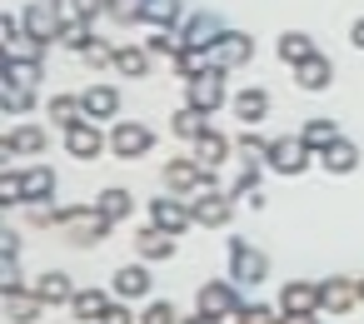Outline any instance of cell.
Listing matches in <instances>:
<instances>
[{"mask_svg": "<svg viewBox=\"0 0 364 324\" xmlns=\"http://www.w3.org/2000/svg\"><path fill=\"white\" fill-rule=\"evenodd\" d=\"M60 230L70 234V244H100L110 234V220L95 210V205H60Z\"/></svg>", "mask_w": 364, "mask_h": 324, "instance_id": "6da1fadb", "label": "cell"}, {"mask_svg": "<svg viewBox=\"0 0 364 324\" xmlns=\"http://www.w3.org/2000/svg\"><path fill=\"white\" fill-rule=\"evenodd\" d=\"M240 284L235 279H210V284H200V294H195V309L200 314H210V319H235L240 314Z\"/></svg>", "mask_w": 364, "mask_h": 324, "instance_id": "7a4b0ae2", "label": "cell"}, {"mask_svg": "<svg viewBox=\"0 0 364 324\" xmlns=\"http://www.w3.org/2000/svg\"><path fill=\"white\" fill-rule=\"evenodd\" d=\"M309 145L299 140V135H279V140H269V155H264V170H274V175H304L309 170Z\"/></svg>", "mask_w": 364, "mask_h": 324, "instance_id": "3957f363", "label": "cell"}, {"mask_svg": "<svg viewBox=\"0 0 364 324\" xmlns=\"http://www.w3.org/2000/svg\"><path fill=\"white\" fill-rule=\"evenodd\" d=\"M165 190H170V195H200V190H215V170H205L195 155H190V160H170V165H165Z\"/></svg>", "mask_w": 364, "mask_h": 324, "instance_id": "277c9868", "label": "cell"}, {"mask_svg": "<svg viewBox=\"0 0 364 324\" xmlns=\"http://www.w3.org/2000/svg\"><path fill=\"white\" fill-rule=\"evenodd\" d=\"M269 274V254L255 249L250 239H230V279L235 284H264Z\"/></svg>", "mask_w": 364, "mask_h": 324, "instance_id": "5b68a950", "label": "cell"}, {"mask_svg": "<svg viewBox=\"0 0 364 324\" xmlns=\"http://www.w3.org/2000/svg\"><path fill=\"white\" fill-rule=\"evenodd\" d=\"M225 75H230V70H220V65H215V70H205V75H195V80L185 85L190 105H195V110H205V115H215V110L230 100V90H225Z\"/></svg>", "mask_w": 364, "mask_h": 324, "instance_id": "8992f818", "label": "cell"}, {"mask_svg": "<svg viewBox=\"0 0 364 324\" xmlns=\"http://www.w3.org/2000/svg\"><path fill=\"white\" fill-rule=\"evenodd\" d=\"M150 225H160V230H170V234H185L190 225H195V210L185 205V195H155L150 200Z\"/></svg>", "mask_w": 364, "mask_h": 324, "instance_id": "52a82bcc", "label": "cell"}, {"mask_svg": "<svg viewBox=\"0 0 364 324\" xmlns=\"http://www.w3.org/2000/svg\"><path fill=\"white\" fill-rule=\"evenodd\" d=\"M190 210H195V225H205V230H225L230 215H235V200H230V190H200V195L190 200Z\"/></svg>", "mask_w": 364, "mask_h": 324, "instance_id": "ba28073f", "label": "cell"}, {"mask_svg": "<svg viewBox=\"0 0 364 324\" xmlns=\"http://www.w3.org/2000/svg\"><path fill=\"white\" fill-rule=\"evenodd\" d=\"M110 150H115L120 160H140V155H150V150H155V130H150V125L125 120V125H115V130H110Z\"/></svg>", "mask_w": 364, "mask_h": 324, "instance_id": "9c48e42d", "label": "cell"}, {"mask_svg": "<svg viewBox=\"0 0 364 324\" xmlns=\"http://www.w3.org/2000/svg\"><path fill=\"white\" fill-rule=\"evenodd\" d=\"M210 55H215V65H220V70H240V65H250V60H255V40H250L245 31H225V36L210 45Z\"/></svg>", "mask_w": 364, "mask_h": 324, "instance_id": "30bf717a", "label": "cell"}, {"mask_svg": "<svg viewBox=\"0 0 364 324\" xmlns=\"http://www.w3.org/2000/svg\"><path fill=\"white\" fill-rule=\"evenodd\" d=\"M105 135H100V125L95 120H80V125H70L65 130V150H70V160H100L105 155Z\"/></svg>", "mask_w": 364, "mask_h": 324, "instance_id": "8fae6325", "label": "cell"}, {"mask_svg": "<svg viewBox=\"0 0 364 324\" xmlns=\"http://www.w3.org/2000/svg\"><path fill=\"white\" fill-rule=\"evenodd\" d=\"M354 304H359V279H344V274L319 279V309L324 314H349Z\"/></svg>", "mask_w": 364, "mask_h": 324, "instance_id": "7c38bea8", "label": "cell"}, {"mask_svg": "<svg viewBox=\"0 0 364 324\" xmlns=\"http://www.w3.org/2000/svg\"><path fill=\"white\" fill-rule=\"evenodd\" d=\"M21 26H26V36H36L41 45H55V40H60V26H65V16H60L55 6H26Z\"/></svg>", "mask_w": 364, "mask_h": 324, "instance_id": "4fadbf2b", "label": "cell"}, {"mask_svg": "<svg viewBox=\"0 0 364 324\" xmlns=\"http://www.w3.org/2000/svg\"><path fill=\"white\" fill-rule=\"evenodd\" d=\"M175 249H180V234H170V230H160V225H145V230L135 234V254H140L145 264L175 259Z\"/></svg>", "mask_w": 364, "mask_h": 324, "instance_id": "5bb4252c", "label": "cell"}, {"mask_svg": "<svg viewBox=\"0 0 364 324\" xmlns=\"http://www.w3.org/2000/svg\"><path fill=\"white\" fill-rule=\"evenodd\" d=\"M274 309L279 314H319V284H309V279L279 284V304Z\"/></svg>", "mask_w": 364, "mask_h": 324, "instance_id": "9a60e30c", "label": "cell"}, {"mask_svg": "<svg viewBox=\"0 0 364 324\" xmlns=\"http://www.w3.org/2000/svg\"><path fill=\"white\" fill-rule=\"evenodd\" d=\"M80 105H85V120L105 125V120H115V115H120V90H115V85H85Z\"/></svg>", "mask_w": 364, "mask_h": 324, "instance_id": "2e32d148", "label": "cell"}, {"mask_svg": "<svg viewBox=\"0 0 364 324\" xmlns=\"http://www.w3.org/2000/svg\"><path fill=\"white\" fill-rule=\"evenodd\" d=\"M110 294H115L120 304H130V299H150V269H145V264H125V269H115Z\"/></svg>", "mask_w": 364, "mask_h": 324, "instance_id": "e0dca14e", "label": "cell"}, {"mask_svg": "<svg viewBox=\"0 0 364 324\" xmlns=\"http://www.w3.org/2000/svg\"><path fill=\"white\" fill-rule=\"evenodd\" d=\"M46 140H50V135H46L41 125H16V130H6V170H16V165H11L16 155H41Z\"/></svg>", "mask_w": 364, "mask_h": 324, "instance_id": "ac0fdd59", "label": "cell"}, {"mask_svg": "<svg viewBox=\"0 0 364 324\" xmlns=\"http://www.w3.org/2000/svg\"><path fill=\"white\" fill-rule=\"evenodd\" d=\"M230 105H235V120H240V125H259V120L269 115V90H264V85H245Z\"/></svg>", "mask_w": 364, "mask_h": 324, "instance_id": "d6986e66", "label": "cell"}, {"mask_svg": "<svg viewBox=\"0 0 364 324\" xmlns=\"http://www.w3.org/2000/svg\"><path fill=\"white\" fill-rule=\"evenodd\" d=\"M225 31H230V26H225L220 16L200 11V16H190V21H185V31H180V36H185V45H205V50H210V45H215Z\"/></svg>", "mask_w": 364, "mask_h": 324, "instance_id": "ffe728a7", "label": "cell"}, {"mask_svg": "<svg viewBox=\"0 0 364 324\" xmlns=\"http://www.w3.org/2000/svg\"><path fill=\"white\" fill-rule=\"evenodd\" d=\"M319 165H324L329 175H354V170H359V145H354L349 135H339V140L319 155Z\"/></svg>", "mask_w": 364, "mask_h": 324, "instance_id": "44dd1931", "label": "cell"}, {"mask_svg": "<svg viewBox=\"0 0 364 324\" xmlns=\"http://www.w3.org/2000/svg\"><path fill=\"white\" fill-rule=\"evenodd\" d=\"M31 289L41 294V304H70V299H75V284H70V274H65V269H46Z\"/></svg>", "mask_w": 364, "mask_h": 324, "instance_id": "7402d4cb", "label": "cell"}, {"mask_svg": "<svg viewBox=\"0 0 364 324\" xmlns=\"http://www.w3.org/2000/svg\"><path fill=\"white\" fill-rule=\"evenodd\" d=\"M210 120H215V115H205V110H195V105H185V110H175V120H170V130H175L180 140H190V145H195V140H205V135L215 130Z\"/></svg>", "mask_w": 364, "mask_h": 324, "instance_id": "603a6c76", "label": "cell"}, {"mask_svg": "<svg viewBox=\"0 0 364 324\" xmlns=\"http://www.w3.org/2000/svg\"><path fill=\"white\" fill-rule=\"evenodd\" d=\"M110 304H115V294H105V289H75V299H70V309H75L80 324H100V314Z\"/></svg>", "mask_w": 364, "mask_h": 324, "instance_id": "cb8c5ba5", "label": "cell"}, {"mask_svg": "<svg viewBox=\"0 0 364 324\" xmlns=\"http://www.w3.org/2000/svg\"><path fill=\"white\" fill-rule=\"evenodd\" d=\"M294 85H299V90H329V85H334V65H329L324 55H314V60L294 65Z\"/></svg>", "mask_w": 364, "mask_h": 324, "instance_id": "d4e9b609", "label": "cell"}, {"mask_svg": "<svg viewBox=\"0 0 364 324\" xmlns=\"http://www.w3.org/2000/svg\"><path fill=\"white\" fill-rule=\"evenodd\" d=\"M299 140H304L314 155H324V150L339 140V125H334L329 115H314V120H304V125H299Z\"/></svg>", "mask_w": 364, "mask_h": 324, "instance_id": "484cf974", "label": "cell"}, {"mask_svg": "<svg viewBox=\"0 0 364 324\" xmlns=\"http://www.w3.org/2000/svg\"><path fill=\"white\" fill-rule=\"evenodd\" d=\"M95 210H100L110 225H120V220H130L135 195H130V190H120V185H110V190H100V195H95Z\"/></svg>", "mask_w": 364, "mask_h": 324, "instance_id": "4316f807", "label": "cell"}, {"mask_svg": "<svg viewBox=\"0 0 364 324\" xmlns=\"http://www.w3.org/2000/svg\"><path fill=\"white\" fill-rule=\"evenodd\" d=\"M314 55H319V50H314V40H309L304 31H284V36H279V60H284L289 70L304 65V60H314Z\"/></svg>", "mask_w": 364, "mask_h": 324, "instance_id": "83f0119b", "label": "cell"}, {"mask_svg": "<svg viewBox=\"0 0 364 324\" xmlns=\"http://www.w3.org/2000/svg\"><path fill=\"white\" fill-rule=\"evenodd\" d=\"M230 150H235V140H225L220 130H210L205 140H195V160H200L205 170H220V165L230 160Z\"/></svg>", "mask_w": 364, "mask_h": 324, "instance_id": "f1b7e54d", "label": "cell"}, {"mask_svg": "<svg viewBox=\"0 0 364 324\" xmlns=\"http://www.w3.org/2000/svg\"><path fill=\"white\" fill-rule=\"evenodd\" d=\"M21 185H26V205H46V200L55 195V170H46V165H31V170L21 175Z\"/></svg>", "mask_w": 364, "mask_h": 324, "instance_id": "f546056e", "label": "cell"}, {"mask_svg": "<svg viewBox=\"0 0 364 324\" xmlns=\"http://www.w3.org/2000/svg\"><path fill=\"white\" fill-rule=\"evenodd\" d=\"M41 309H46V304H41L36 289H16V294H6V319H11V324H36Z\"/></svg>", "mask_w": 364, "mask_h": 324, "instance_id": "4dcf8cb0", "label": "cell"}, {"mask_svg": "<svg viewBox=\"0 0 364 324\" xmlns=\"http://www.w3.org/2000/svg\"><path fill=\"white\" fill-rule=\"evenodd\" d=\"M175 70H180V80L190 85L195 75H205V70H215V55H210L205 45H185V50L175 55Z\"/></svg>", "mask_w": 364, "mask_h": 324, "instance_id": "1f68e13d", "label": "cell"}, {"mask_svg": "<svg viewBox=\"0 0 364 324\" xmlns=\"http://www.w3.org/2000/svg\"><path fill=\"white\" fill-rule=\"evenodd\" d=\"M180 21H185V6H180V0H145V26L175 31Z\"/></svg>", "mask_w": 364, "mask_h": 324, "instance_id": "d6a6232c", "label": "cell"}, {"mask_svg": "<svg viewBox=\"0 0 364 324\" xmlns=\"http://www.w3.org/2000/svg\"><path fill=\"white\" fill-rule=\"evenodd\" d=\"M115 70H120L125 80H140V75L150 70V50H145V45H115Z\"/></svg>", "mask_w": 364, "mask_h": 324, "instance_id": "836d02e7", "label": "cell"}, {"mask_svg": "<svg viewBox=\"0 0 364 324\" xmlns=\"http://www.w3.org/2000/svg\"><path fill=\"white\" fill-rule=\"evenodd\" d=\"M50 120H55L60 130L80 125V120H85V105H80V95H55V100H50Z\"/></svg>", "mask_w": 364, "mask_h": 324, "instance_id": "e575fe53", "label": "cell"}, {"mask_svg": "<svg viewBox=\"0 0 364 324\" xmlns=\"http://www.w3.org/2000/svg\"><path fill=\"white\" fill-rule=\"evenodd\" d=\"M90 40H95L90 21H65V26H60V40H55V45H70L75 55H85V50H90Z\"/></svg>", "mask_w": 364, "mask_h": 324, "instance_id": "d590c367", "label": "cell"}, {"mask_svg": "<svg viewBox=\"0 0 364 324\" xmlns=\"http://www.w3.org/2000/svg\"><path fill=\"white\" fill-rule=\"evenodd\" d=\"M41 55H46V45L36 40V36H16V40H6V60H26V65H41Z\"/></svg>", "mask_w": 364, "mask_h": 324, "instance_id": "8d00e7d4", "label": "cell"}, {"mask_svg": "<svg viewBox=\"0 0 364 324\" xmlns=\"http://www.w3.org/2000/svg\"><path fill=\"white\" fill-rule=\"evenodd\" d=\"M235 150L245 155V165H264L269 140H259V130H240V135H235Z\"/></svg>", "mask_w": 364, "mask_h": 324, "instance_id": "74e56055", "label": "cell"}, {"mask_svg": "<svg viewBox=\"0 0 364 324\" xmlns=\"http://www.w3.org/2000/svg\"><path fill=\"white\" fill-rule=\"evenodd\" d=\"M145 50H150V55H170V60H175V55L185 50V36H180V31H150Z\"/></svg>", "mask_w": 364, "mask_h": 324, "instance_id": "f35d334b", "label": "cell"}, {"mask_svg": "<svg viewBox=\"0 0 364 324\" xmlns=\"http://www.w3.org/2000/svg\"><path fill=\"white\" fill-rule=\"evenodd\" d=\"M6 85V80H0ZM0 105H6V115H26L31 105H36V90H26V85H6L0 90Z\"/></svg>", "mask_w": 364, "mask_h": 324, "instance_id": "ab89813d", "label": "cell"}, {"mask_svg": "<svg viewBox=\"0 0 364 324\" xmlns=\"http://www.w3.org/2000/svg\"><path fill=\"white\" fill-rule=\"evenodd\" d=\"M6 85H41V65H26V60H6V75H0Z\"/></svg>", "mask_w": 364, "mask_h": 324, "instance_id": "60d3db41", "label": "cell"}, {"mask_svg": "<svg viewBox=\"0 0 364 324\" xmlns=\"http://www.w3.org/2000/svg\"><path fill=\"white\" fill-rule=\"evenodd\" d=\"M105 16L120 21V26H135V21H145V0H110Z\"/></svg>", "mask_w": 364, "mask_h": 324, "instance_id": "b9f144b4", "label": "cell"}, {"mask_svg": "<svg viewBox=\"0 0 364 324\" xmlns=\"http://www.w3.org/2000/svg\"><path fill=\"white\" fill-rule=\"evenodd\" d=\"M140 324H185V319L175 314V304H170V299H150V304L140 309Z\"/></svg>", "mask_w": 364, "mask_h": 324, "instance_id": "7bdbcfd3", "label": "cell"}, {"mask_svg": "<svg viewBox=\"0 0 364 324\" xmlns=\"http://www.w3.org/2000/svg\"><path fill=\"white\" fill-rule=\"evenodd\" d=\"M90 70H115V45H105V40H90V50L80 55Z\"/></svg>", "mask_w": 364, "mask_h": 324, "instance_id": "ee69618b", "label": "cell"}, {"mask_svg": "<svg viewBox=\"0 0 364 324\" xmlns=\"http://www.w3.org/2000/svg\"><path fill=\"white\" fill-rule=\"evenodd\" d=\"M235 324H279V309H269V304H240Z\"/></svg>", "mask_w": 364, "mask_h": 324, "instance_id": "f6af8a7d", "label": "cell"}, {"mask_svg": "<svg viewBox=\"0 0 364 324\" xmlns=\"http://www.w3.org/2000/svg\"><path fill=\"white\" fill-rule=\"evenodd\" d=\"M105 6H110V0H70V21H90L95 26V16H105Z\"/></svg>", "mask_w": 364, "mask_h": 324, "instance_id": "bcb514c9", "label": "cell"}, {"mask_svg": "<svg viewBox=\"0 0 364 324\" xmlns=\"http://www.w3.org/2000/svg\"><path fill=\"white\" fill-rule=\"evenodd\" d=\"M0 205H26V185L16 170H6V180H0Z\"/></svg>", "mask_w": 364, "mask_h": 324, "instance_id": "7dc6e473", "label": "cell"}, {"mask_svg": "<svg viewBox=\"0 0 364 324\" xmlns=\"http://www.w3.org/2000/svg\"><path fill=\"white\" fill-rule=\"evenodd\" d=\"M31 225H41V230L46 225H60V210H50V200L46 205H31Z\"/></svg>", "mask_w": 364, "mask_h": 324, "instance_id": "c3c4849f", "label": "cell"}, {"mask_svg": "<svg viewBox=\"0 0 364 324\" xmlns=\"http://www.w3.org/2000/svg\"><path fill=\"white\" fill-rule=\"evenodd\" d=\"M100 324H135V314H130V304H120V299H115V304L100 314Z\"/></svg>", "mask_w": 364, "mask_h": 324, "instance_id": "681fc988", "label": "cell"}, {"mask_svg": "<svg viewBox=\"0 0 364 324\" xmlns=\"http://www.w3.org/2000/svg\"><path fill=\"white\" fill-rule=\"evenodd\" d=\"M349 45H354V50H364V16L349 26Z\"/></svg>", "mask_w": 364, "mask_h": 324, "instance_id": "f907efd6", "label": "cell"}, {"mask_svg": "<svg viewBox=\"0 0 364 324\" xmlns=\"http://www.w3.org/2000/svg\"><path fill=\"white\" fill-rule=\"evenodd\" d=\"M279 324H319L314 314H279Z\"/></svg>", "mask_w": 364, "mask_h": 324, "instance_id": "816d5d0a", "label": "cell"}, {"mask_svg": "<svg viewBox=\"0 0 364 324\" xmlns=\"http://www.w3.org/2000/svg\"><path fill=\"white\" fill-rule=\"evenodd\" d=\"M185 324H225V319H210V314H200V309H195V314H190Z\"/></svg>", "mask_w": 364, "mask_h": 324, "instance_id": "f5cc1de1", "label": "cell"}, {"mask_svg": "<svg viewBox=\"0 0 364 324\" xmlns=\"http://www.w3.org/2000/svg\"><path fill=\"white\" fill-rule=\"evenodd\" d=\"M359 304H364V279H359Z\"/></svg>", "mask_w": 364, "mask_h": 324, "instance_id": "db71d44e", "label": "cell"}]
</instances>
